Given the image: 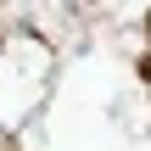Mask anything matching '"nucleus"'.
Wrapping results in <instances>:
<instances>
[]
</instances>
